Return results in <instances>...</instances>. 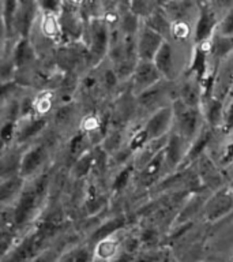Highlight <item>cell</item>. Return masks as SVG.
Returning <instances> with one entry per match:
<instances>
[{
  "instance_id": "6da1fadb",
  "label": "cell",
  "mask_w": 233,
  "mask_h": 262,
  "mask_svg": "<svg viewBox=\"0 0 233 262\" xmlns=\"http://www.w3.org/2000/svg\"><path fill=\"white\" fill-rule=\"evenodd\" d=\"M55 168L56 163L36 178L26 180L19 198L11 206L14 225L20 236L30 231L44 213L51 196Z\"/></svg>"
},
{
  "instance_id": "7a4b0ae2",
  "label": "cell",
  "mask_w": 233,
  "mask_h": 262,
  "mask_svg": "<svg viewBox=\"0 0 233 262\" xmlns=\"http://www.w3.org/2000/svg\"><path fill=\"white\" fill-rule=\"evenodd\" d=\"M232 6L233 2L229 0L198 2V18L194 28V47L207 44L212 40L221 18Z\"/></svg>"
},
{
  "instance_id": "3957f363",
  "label": "cell",
  "mask_w": 233,
  "mask_h": 262,
  "mask_svg": "<svg viewBox=\"0 0 233 262\" xmlns=\"http://www.w3.org/2000/svg\"><path fill=\"white\" fill-rule=\"evenodd\" d=\"M176 100H177L176 82H168L165 79L136 96L139 115H141L142 122H145V119H147L157 111L172 105Z\"/></svg>"
},
{
  "instance_id": "277c9868",
  "label": "cell",
  "mask_w": 233,
  "mask_h": 262,
  "mask_svg": "<svg viewBox=\"0 0 233 262\" xmlns=\"http://www.w3.org/2000/svg\"><path fill=\"white\" fill-rule=\"evenodd\" d=\"M172 110H173V130L184 137L190 143L194 142V139L206 127L202 110L190 108L184 105L180 100H176L172 104Z\"/></svg>"
},
{
  "instance_id": "5b68a950",
  "label": "cell",
  "mask_w": 233,
  "mask_h": 262,
  "mask_svg": "<svg viewBox=\"0 0 233 262\" xmlns=\"http://www.w3.org/2000/svg\"><path fill=\"white\" fill-rule=\"evenodd\" d=\"M83 42L89 48L93 56L94 64L97 67L100 63L105 60L109 52L110 45V28L102 18L90 20L86 24Z\"/></svg>"
},
{
  "instance_id": "8992f818",
  "label": "cell",
  "mask_w": 233,
  "mask_h": 262,
  "mask_svg": "<svg viewBox=\"0 0 233 262\" xmlns=\"http://www.w3.org/2000/svg\"><path fill=\"white\" fill-rule=\"evenodd\" d=\"M83 116H85L83 111L77 100L68 102V104H59L51 116V126L49 127L63 141H65L69 135H73L75 131L81 128Z\"/></svg>"
},
{
  "instance_id": "52a82bcc",
  "label": "cell",
  "mask_w": 233,
  "mask_h": 262,
  "mask_svg": "<svg viewBox=\"0 0 233 262\" xmlns=\"http://www.w3.org/2000/svg\"><path fill=\"white\" fill-rule=\"evenodd\" d=\"M233 216V190L230 186L212 192V195L204 205L200 221L210 227L220 224Z\"/></svg>"
},
{
  "instance_id": "ba28073f",
  "label": "cell",
  "mask_w": 233,
  "mask_h": 262,
  "mask_svg": "<svg viewBox=\"0 0 233 262\" xmlns=\"http://www.w3.org/2000/svg\"><path fill=\"white\" fill-rule=\"evenodd\" d=\"M59 25H60L63 44L79 42L83 40L86 25L79 11V2L65 0L61 3V11L57 15Z\"/></svg>"
},
{
  "instance_id": "9c48e42d",
  "label": "cell",
  "mask_w": 233,
  "mask_h": 262,
  "mask_svg": "<svg viewBox=\"0 0 233 262\" xmlns=\"http://www.w3.org/2000/svg\"><path fill=\"white\" fill-rule=\"evenodd\" d=\"M194 167L198 172L202 187L208 191H218L221 188L229 186L228 178L225 175L224 169L218 165L216 160L213 159L210 153L202 156L194 164Z\"/></svg>"
},
{
  "instance_id": "30bf717a",
  "label": "cell",
  "mask_w": 233,
  "mask_h": 262,
  "mask_svg": "<svg viewBox=\"0 0 233 262\" xmlns=\"http://www.w3.org/2000/svg\"><path fill=\"white\" fill-rule=\"evenodd\" d=\"M176 94L177 100L184 105L195 110H202L203 102V85L195 74L185 71L181 77L176 81Z\"/></svg>"
},
{
  "instance_id": "8fae6325",
  "label": "cell",
  "mask_w": 233,
  "mask_h": 262,
  "mask_svg": "<svg viewBox=\"0 0 233 262\" xmlns=\"http://www.w3.org/2000/svg\"><path fill=\"white\" fill-rule=\"evenodd\" d=\"M51 126V118H41V116H28L20 118L16 123L15 131V145L19 146H29L36 139H38Z\"/></svg>"
},
{
  "instance_id": "7c38bea8",
  "label": "cell",
  "mask_w": 233,
  "mask_h": 262,
  "mask_svg": "<svg viewBox=\"0 0 233 262\" xmlns=\"http://www.w3.org/2000/svg\"><path fill=\"white\" fill-rule=\"evenodd\" d=\"M38 2L33 0H18L15 12V34L18 38H30L40 16Z\"/></svg>"
},
{
  "instance_id": "4fadbf2b",
  "label": "cell",
  "mask_w": 233,
  "mask_h": 262,
  "mask_svg": "<svg viewBox=\"0 0 233 262\" xmlns=\"http://www.w3.org/2000/svg\"><path fill=\"white\" fill-rule=\"evenodd\" d=\"M142 130L145 131L149 142L154 139L165 138L171 134L173 130V110L172 105H168L162 110L157 111L149 118L145 119V122L141 124Z\"/></svg>"
},
{
  "instance_id": "5bb4252c",
  "label": "cell",
  "mask_w": 233,
  "mask_h": 262,
  "mask_svg": "<svg viewBox=\"0 0 233 262\" xmlns=\"http://www.w3.org/2000/svg\"><path fill=\"white\" fill-rule=\"evenodd\" d=\"M190 145L191 143L175 130H172L171 134L168 135L167 145L164 147V157H165V165L169 173L181 169L184 160L187 157Z\"/></svg>"
},
{
  "instance_id": "9a60e30c",
  "label": "cell",
  "mask_w": 233,
  "mask_h": 262,
  "mask_svg": "<svg viewBox=\"0 0 233 262\" xmlns=\"http://www.w3.org/2000/svg\"><path fill=\"white\" fill-rule=\"evenodd\" d=\"M162 79V75L155 67L154 61L139 60L134 70V74L131 77L130 85L135 96H139L141 93L159 83Z\"/></svg>"
},
{
  "instance_id": "2e32d148",
  "label": "cell",
  "mask_w": 233,
  "mask_h": 262,
  "mask_svg": "<svg viewBox=\"0 0 233 262\" xmlns=\"http://www.w3.org/2000/svg\"><path fill=\"white\" fill-rule=\"evenodd\" d=\"M164 11L171 19L172 26L190 25L195 26L198 18V2L190 0H175V2H162Z\"/></svg>"
},
{
  "instance_id": "e0dca14e",
  "label": "cell",
  "mask_w": 233,
  "mask_h": 262,
  "mask_svg": "<svg viewBox=\"0 0 233 262\" xmlns=\"http://www.w3.org/2000/svg\"><path fill=\"white\" fill-rule=\"evenodd\" d=\"M210 195H212V191H208L206 188H202L199 191L192 192L191 195L185 200L181 209H180L179 214L176 217L173 225L200 221V216H202V212H203L204 205H206L207 200L210 198Z\"/></svg>"
},
{
  "instance_id": "ac0fdd59",
  "label": "cell",
  "mask_w": 233,
  "mask_h": 262,
  "mask_svg": "<svg viewBox=\"0 0 233 262\" xmlns=\"http://www.w3.org/2000/svg\"><path fill=\"white\" fill-rule=\"evenodd\" d=\"M96 71H97L98 81H100V88H101L102 97L105 98L106 101H113L114 98L118 97L119 93L122 92L123 88L127 85V83H123L120 79H119L118 74L114 71V69L112 67V64L109 63L108 59L100 63V64L96 67ZM130 83V82H128Z\"/></svg>"
},
{
  "instance_id": "d6986e66",
  "label": "cell",
  "mask_w": 233,
  "mask_h": 262,
  "mask_svg": "<svg viewBox=\"0 0 233 262\" xmlns=\"http://www.w3.org/2000/svg\"><path fill=\"white\" fill-rule=\"evenodd\" d=\"M233 92V53L221 61L214 74L213 97L225 102Z\"/></svg>"
},
{
  "instance_id": "ffe728a7",
  "label": "cell",
  "mask_w": 233,
  "mask_h": 262,
  "mask_svg": "<svg viewBox=\"0 0 233 262\" xmlns=\"http://www.w3.org/2000/svg\"><path fill=\"white\" fill-rule=\"evenodd\" d=\"M164 42H165V38L162 36L153 32L142 22L141 30L136 34V48H138L139 60L154 61Z\"/></svg>"
},
{
  "instance_id": "44dd1931",
  "label": "cell",
  "mask_w": 233,
  "mask_h": 262,
  "mask_svg": "<svg viewBox=\"0 0 233 262\" xmlns=\"http://www.w3.org/2000/svg\"><path fill=\"white\" fill-rule=\"evenodd\" d=\"M26 147L28 146H19L14 143L11 146L2 149L0 151V180L20 175L22 160H24Z\"/></svg>"
},
{
  "instance_id": "7402d4cb",
  "label": "cell",
  "mask_w": 233,
  "mask_h": 262,
  "mask_svg": "<svg viewBox=\"0 0 233 262\" xmlns=\"http://www.w3.org/2000/svg\"><path fill=\"white\" fill-rule=\"evenodd\" d=\"M18 0H2L0 2V20H2V38L0 42L19 40L15 34V12Z\"/></svg>"
},
{
  "instance_id": "603a6c76",
  "label": "cell",
  "mask_w": 233,
  "mask_h": 262,
  "mask_svg": "<svg viewBox=\"0 0 233 262\" xmlns=\"http://www.w3.org/2000/svg\"><path fill=\"white\" fill-rule=\"evenodd\" d=\"M142 19L132 12L130 7V0H120L119 2V30L123 36L136 37L141 30Z\"/></svg>"
},
{
  "instance_id": "cb8c5ba5",
  "label": "cell",
  "mask_w": 233,
  "mask_h": 262,
  "mask_svg": "<svg viewBox=\"0 0 233 262\" xmlns=\"http://www.w3.org/2000/svg\"><path fill=\"white\" fill-rule=\"evenodd\" d=\"M26 180L20 175L12 176L8 179L0 180V208L12 206L15 201L19 198L24 190Z\"/></svg>"
},
{
  "instance_id": "d4e9b609",
  "label": "cell",
  "mask_w": 233,
  "mask_h": 262,
  "mask_svg": "<svg viewBox=\"0 0 233 262\" xmlns=\"http://www.w3.org/2000/svg\"><path fill=\"white\" fill-rule=\"evenodd\" d=\"M224 106L225 102L214 97L204 98L202 102V114H203L206 126L213 130H217L218 133L224 120Z\"/></svg>"
},
{
  "instance_id": "484cf974",
  "label": "cell",
  "mask_w": 233,
  "mask_h": 262,
  "mask_svg": "<svg viewBox=\"0 0 233 262\" xmlns=\"http://www.w3.org/2000/svg\"><path fill=\"white\" fill-rule=\"evenodd\" d=\"M168 137L165 138L154 139V141H150L147 142L145 146L135 153L134 157V165H135V172L141 171L143 168L146 167L147 164L150 163L151 160L157 157V156L164 150V147L167 145Z\"/></svg>"
},
{
  "instance_id": "4316f807",
  "label": "cell",
  "mask_w": 233,
  "mask_h": 262,
  "mask_svg": "<svg viewBox=\"0 0 233 262\" xmlns=\"http://www.w3.org/2000/svg\"><path fill=\"white\" fill-rule=\"evenodd\" d=\"M210 155L224 171L233 167V135L228 138H222L220 135V139L210 150Z\"/></svg>"
},
{
  "instance_id": "83f0119b",
  "label": "cell",
  "mask_w": 233,
  "mask_h": 262,
  "mask_svg": "<svg viewBox=\"0 0 233 262\" xmlns=\"http://www.w3.org/2000/svg\"><path fill=\"white\" fill-rule=\"evenodd\" d=\"M142 22L143 25H146L147 28L151 29L153 32L158 33L159 36H162L165 40H171L172 38V22L168 18L167 12L164 11L162 4L154 14H151L149 18H146Z\"/></svg>"
},
{
  "instance_id": "f1b7e54d",
  "label": "cell",
  "mask_w": 233,
  "mask_h": 262,
  "mask_svg": "<svg viewBox=\"0 0 233 262\" xmlns=\"http://www.w3.org/2000/svg\"><path fill=\"white\" fill-rule=\"evenodd\" d=\"M93 164L94 155L93 150H90L73 164V167L69 168V178L73 180H89L93 171Z\"/></svg>"
},
{
  "instance_id": "f546056e",
  "label": "cell",
  "mask_w": 233,
  "mask_h": 262,
  "mask_svg": "<svg viewBox=\"0 0 233 262\" xmlns=\"http://www.w3.org/2000/svg\"><path fill=\"white\" fill-rule=\"evenodd\" d=\"M161 4L162 2H158V0H130V7L132 12L142 20L149 18L151 14H154L161 7Z\"/></svg>"
},
{
  "instance_id": "4dcf8cb0",
  "label": "cell",
  "mask_w": 233,
  "mask_h": 262,
  "mask_svg": "<svg viewBox=\"0 0 233 262\" xmlns=\"http://www.w3.org/2000/svg\"><path fill=\"white\" fill-rule=\"evenodd\" d=\"M79 11L83 22L89 24L90 20L98 19L102 18L104 15V6H102L101 0L94 2V0H85V2H79Z\"/></svg>"
},
{
  "instance_id": "1f68e13d",
  "label": "cell",
  "mask_w": 233,
  "mask_h": 262,
  "mask_svg": "<svg viewBox=\"0 0 233 262\" xmlns=\"http://www.w3.org/2000/svg\"><path fill=\"white\" fill-rule=\"evenodd\" d=\"M220 135L222 138H228L233 135V92L225 101L224 120L220 128Z\"/></svg>"
},
{
  "instance_id": "d6a6232c",
  "label": "cell",
  "mask_w": 233,
  "mask_h": 262,
  "mask_svg": "<svg viewBox=\"0 0 233 262\" xmlns=\"http://www.w3.org/2000/svg\"><path fill=\"white\" fill-rule=\"evenodd\" d=\"M216 33L224 37H233V6L222 15Z\"/></svg>"
},
{
  "instance_id": "836d02e7",
  "label": "cell",
  "mask_w": 233,
  "mask_h": 262,
  "mask_svg": "<svg viewBox=\"0 0 233 262\" xmlns=\"http://www.w3.org/2000/svg\"><path fill=\"white\" fill-rule=\"evenodd\" d=\"M61 3L59 0H44V2H38V7L40 11L49 15H59L61 11Z\"/></svg>"
},
{
  "instance_id": "e575fe53",
  "label": "cell",
  "mask_w": 233,
  "mask_h": 262,
  "mask_svg": "<svg viewBox=\"0 0 233 262\" xmlns=\"http://www.w3.org/2000/svg\"><path fill=\"white\" fill-rule=\"evenodd\" d=\"M77 246H74V247L67 250V251L61 255L59 262H75V249H77Z\"/></svg>"
}]
</instances>
